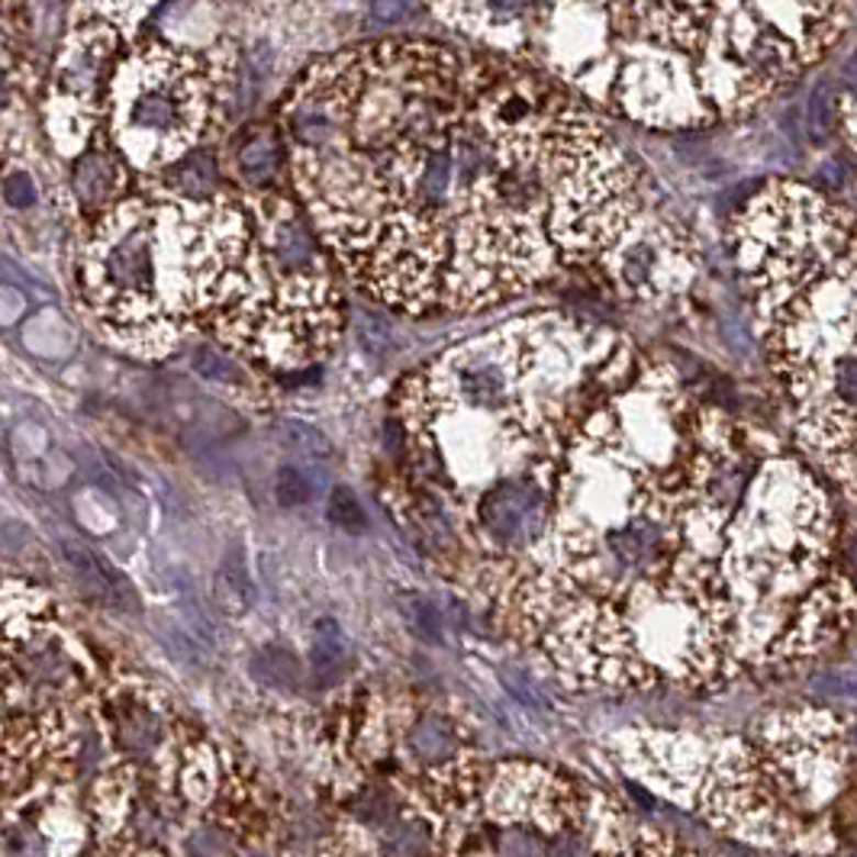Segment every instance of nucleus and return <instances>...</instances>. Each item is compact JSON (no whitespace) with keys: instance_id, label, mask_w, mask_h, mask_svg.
<instances>
[{"instance_id":"obj_2","label":"nucleus","mask_w":857,"mask_h":857,"mask_svg":"<svg viewBox=\"0 0 857 857\" xmlns=\"http://www.w3.org/2000/svg\"><path fill=\"white\" fill-rule=\"evenodd\" d=\"M281 130L320 242L393 313H483L574 278L635 303L693 285V245L613 123L520 58L342 48L300 75Z\"/></svg>"},{"instance_id":"obj_8","label":"nucleus","mask_w":857,"mask_h":857,"mask_svg":"<svg viewBox=\"0 0 857 857\" xmlns=\"http://www.w3.org/2000/svg\"><path fill=\"white\" fill-rule=\"evenodd\" d=\"M285 140L271 130H255L242 148H238V171L255 181V185H265L271 178H278L281 171V158H285Z\"/></svg>"},{"instance_id":"obj_1","label":"nucleus","mask_w":857,"mask_h":857,"mask_svg":"<svg viewBox=\"0 0 857 857\" xmlns=\"http://www.w3.org/2000/svg\"><path fill=\"white\" fill-rule=\"evenodd\" d=\"M400 416L445 487L545 503L487 593L571 687L715 690L819 658L857 620L806 455L613 326L513 316L413 375Z\"/></svg>"},{"instance_id":"obj_6","label":"nucleus","mask_w":857,"mask_h":857,"mask_svg":"<svg viewBox=\"0 0 857 857\" xmlns=\"http://www.w3.org/2000/svg\"><path fill=\"white\" fill-rule=\"evenodd\" d=\"M852 735L835 715H777L758 742L703 745L652 735L622 755L635 773L670 797L687 800L710 822L742 838L812 848L819 819L848 767Z\"/></svg>"},{"instance_id":"obj_4","label":"nucleus","mask_w":857,"mask_h":857,"mask_svg":"<svg viewBox=\"0 0 857 857\" xmlns=\"http://www.w3.org/2000/svg\"><path fill=\"white\" fill-rule=\"evenodd\" d=\"M728 252L797 448L857 503V210L770 178L735 207Z\"/></svg>"},{"instance_id":"obj_13","label":"nucleus","mask_w":857,"mask_h":857,"mask_svg":"<svg viewBox=\"0 0 857 857\" xmlns=\"http://www.w3.org/2000/svg\"><path fill=\"white\" fill-rule=\"evenodd\" d=\"M400 610H403V620L410 625V632L416 635V638H423L426 645H442V638H445V622H442V613L435 610V603H429L426 597H403V603H400Z\"/></svg>"},{"instance_id":"obj_7","label":"nucleus","mask_w":857,"mask_h":857,"mask_svg":"<svg viewBox=\"0 0 857 857\" xmlns=\"http://www.w3.org/2000/svg\"><path fill=\"white\" fill-rule=\"evenodd\" d=\"M62 555L68 561V568L81 580V587L88 593H94L103 603H136V593L130 590V580L116 568H110L103 558H97L94 552H88L85 545H62Z\"/></svg>"},{"instance_id":"obj_10","label":"nucleus","mask_w":857,"mask_h":857,"mask_svg":"<svg viewBox=\"0 0 857 857\" xmlns=\"http://www.w3.org/2000/svg\"><path fill=\"white\" fill-rule=\"evenodd\" d=\"M835 123L842 133V143L848 145V155L857 168V48L842 68V85L835 94Z\"/></svg>"},{"instance_id":"obj_3","label":"nucleus","mask_w":857,"mask_h":857,"mask_svg":"<svg viewBox=\"0 0 857 857\" xmlns=\"http://www.w3.org/2000/svg\"><path fill=\"white\" fill-rule=\"evenodd\" d=\"M468 46L558 78L610 123L700 133L822 68L857 0H426Z\"/></svg>"},{"instance_id":"obj_21","label":"nucleus","mask_w":857,"mask_h":857,"mask_svg":"<svg viewBox=\"0 0 857 857\" xmlns=\"http://www.w3.org/2000/svg\"><path fill=\"white\" fill-rule=\"evenodd\" d=\"M848 735H852V745L857 748V722H848Z\"/></svg>"},{"instance_id":"obj_16","label":"nucleus","mask_w":857,"mask_h":857,"mask_svg":"<svg viewBox=\"0 0 857 857\" xmlns=\"http://www.w3.org/2000/svg\"><path fill=\"white\" fill-rule=\"evenodd\" d=\"M281 438H285L290 448H297V452H303V455H310V458H326L333 448H330V442H326V435L323 432H316L313 426H307V423H297V420H287L281 423Z\"/></svg>"},{"instance_id":"obj_11","label":"nucleus","mask_w":857,"mask_h":857,"mask_svg":"<svg viewBox=\"0 0 857 857\" xmlns=\"http://www.w3.org/2000/svg\"><path fill=\"white\" fill-rule=\"evenodd\" d=\"M410 748L426 758V761H442L448 755H458V735L448 722L429 715V719H420L410 732Z\"/></svg>"},{"instance_id":"obj_19","label":"nucleus","mask_w":857,"mask_h":857,"mask_svg":"<svg viewBox=\"0 0 857 857\" xmlns=\"http://www.w3.org/2000/svg\"><path fill=\"white\" fill-rule=\"evenodd\" d=\"M3 197L13 207H33L36 203V185H33L30 175H13V178L3 181Z\"/></svg>"},{"instance_id":"obj_22","label":"nucleus","mask_w":857,"mask_h":857,"mask_svg":"<svg viewBox=\"0 0 857 857\" xmlns=\"http://www.w3.org/2000/svg\"><path fill=\"white\" fill-rule=\"evenodd\" d=\"M852 558H855V568H857V538H855V548H852Z\"/></svg>"},{"instance_id":"obj_17","label":"nucleus","mask_w":857,"mask_h":857,"mask_svg":"<svg viewBox=\"0 0 857 857\" xmlns=\"http://www.w3.org/2000/svg\"><path fill=\"white\" fill-rule=\"evenodd\" d=\"M275 497H278V503L281 507H303V503H310V497H313V487H310V480L307 475L300 471V468H281L278 477H275Z\"/></svg>"},{"instance_id":"obj_14","label":"nucleus","mask_w":857,"mask_h":857,"mask_svg":"<svg viewBox=\"0 0 857 857\" xmlns=\"http://www.w3.org/2000/svg\"><path fill=\"white\" fill-rule=\"evenodd\" d=\"M810 690L825 703L857 700V670L855 667H832L825 674H815L810 680Z\"/></svg>"},{"instance_id":"obj_9","label":"nucleus","mask_w":857,"mask_h":857,"mask_svg":"<svg viewBox=\"0 0 857 857\" xmlns=\"http://www.w3.org/2000/svg\"><path fill=\"white\" fill-rule=\"evenodd\" d=\"M348 665V652H345V638L338 632L333 620H323L313 632V652H310V670L320 683H333L345 674Z\"/></svg>"},{"instance_id":"obj_15","label":"nucleus","mask_w":857,"mask_h":857,"mask_svg":"<svg viewBox=\"0 0 857 857\" xmlns=\"http://www.w3.org/2000/svg\"><path fill=\"white\" fill-rule=\"evenodd\" d=\"M326 513H330V523L345 528V532H361L365 528V510L358 503V497L348 490V487H333L330 493V503H326Z\"/></svg>"},{"instance_id":"obj_18","label":"nucleus","mask_w":857,"mask_h":857,"mask_svg":"<svg viewBox=\"0 0 857 857\" xmlns=\"http://www.w3.org/2000/svg\"><path fill=\"white\" fill-rule=\"evenodd\" d=\"M197 375H203L207 381L230 383L233 378H236V368H233V361H230V358H223V355L200 352V355H197Z\"/></svg>"},{"instance_id":"obj_5","label":"nucleus","mask_w":857,"mask_h":857,"mask_svg":"<svg viewBox=\"0 0 857 857\" xmlns=\"http://www.w3.org/2000/svg\"><path fill=\"white\" fill-rule=\"evenodd\" d=\"M152 233V352L203 326L233 352L297 368L342 330L333 255L278 193L145 197Z\"/></svg>"},{"instance_id":"obj_12","label":"nucleus","mask_w":857,"mask_h":857,"mask_svg":"<svg viewBox=\"0 0 857 857\" xmlns=\"http://www.w3.org/2000/svg\"><path fill=\"white\" fill-rule=\"evenodd\" d=\"M252 677L255 680H261V683H271V687H297L300 683V677H303V667H300V658L293 655V652H287V648H278V645H271V648H261L255 658H252Z\"/></svg>"},{"instance_id":"obj_20","label":"nucleus","mask_w":857,"mask_h":857,"mask_svg":"<svg viewBox=\"0 0 857 857\" xmlns=\"http://www.w3.org/2000/svg\"><path fill=\"white\" fill-rule=\"evenodd\" d=\"M10 857H46V845H43V838L36 832L20 828L10 838Z\"/></svg>"}]
</instances>
